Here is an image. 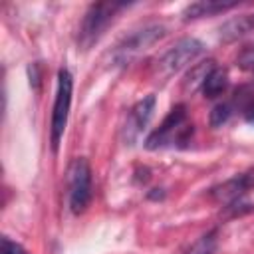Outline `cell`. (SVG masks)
Returning a JSON list of instances; mask_svg holds the SVG:
<instances>
[{
	"label": "cell",
	"instance_id": "9",
	"mask_svg": "<svg viewBox=\"0 0 254 254\" xmlns=\"http://www.w3.org/2000/svg\"><path fill=\"white\" fill-rule=\"evenodd\" d=\"M236 2H216V0H198L189 4L183 10V18L185 20H196V18H204V16H214L220 12H226L230 8H234Z\"/></svg>",
	"mask_w": 254,
	"mask_h": 254
},
{
	"label": "cell",
	"instance_id": "8",
	"mask_svg": "<svg viewBox=\"0 0 254 254\" xmlns=\"http://www.w3.org/2000/svg\"><path fill=\"white\" fill-rule=\"evenodd\" d=\"M254 185V177L252 175H240V177H234L226 183H222L220 187H214L212 189V196L216 200H222V202H232L240 196H244V192Z\"/></svg>",
	"mask_w": 254,
	"mask_h": 254
},
{
	"label": "cell",
	"instance_id": "13",
	"mask_svg": "<svg viewBox=\"0 0 254 254\" xmlns=\"http://www.w3.org/2000/svg\"><path fill=\"white\" fill-rule=\"evenodd\" d=\"M216 244H218L216 230H210V232L202 234V236H200V238L187 250V254H214Z\"/></svg>",
	"mask_w": 254,
	"mask_h": 254
},
{
	"label": "cell",
	"instance_id": "12",
	"mask_svg": "<svg viewBox=\"0 0 254 254\" xmlns=\"http://www.w3.org/2000/svg\"><path fill=\"white\" fill-rule=\"evenodd\" d=\"M212 67H214V62L212 60H206V62H200V64L192 65L190 71L187 73L185 81H183V87L187 91H194L196 87H202V83H204V79H206V75L210 73Z\"/></svg>",
	"mask_w": 254,
	"mask_h": 254
},
{
	"label": "cell",
	"instance_id": "6",
	"mask_svg": "<svg viewBox=\"0 0 254 254\" xmlns=\"http://www.w3.org/2000/svg\"><path fill=\"white\" fill-rule=\"evenodd\" d=\"M71 89H73V77L64 67L58 71V89H56V101H54V111H52V129L50 131H52L54 151H58L60 139L67 125V115H69V105H71Z\"/></svg>",
	"mask_w": 254,
	"mask_h": 254
},
{
	"label": "cell",
	"instance_id": "11",
	"mask_svg": "<svg viewBox=\"0 0 254 254\" xmlns=\"http://www.w3.org/2000/svg\"><path fill=\"white\" fill-rule=\"evenodd\" d=\"M226 87H228V71L224 67L214 65L210 69V73L206 75V79H204L200 89H202L204 97H218V95H222L226 91Z\"/></svg>",
	"mask_w": 254,
	"mask_h": 254
},
{
	"label": "cell",
	"instance_id": "2",
	"mask_svg": "<svg viewBox=\"0 0 254 254\" xmlns=\"http://www.w3.org/2000/svg\"><path fill=\"white\" fill-rule=\"evenodd\" d=\"M165 34H167V28L163 24H147V26L131 32L111 52L113 65H119V67L129 65L133 60H137L141 54H145L153 44H157L161 38H165Z\"/></svg>",
	"mask_w": 254,
	"mask_h": 254
},
{
	"label": "cell",
	"instance_id": "5",
	"mask_svg": "<svg viewBox=\"0 0 254 254\" xmlns=\"http://www.w3.org/2000/svg\"><path fill=\"white\" fill-rule=\"evenodd\" d=\"M204 52V44L196 38H181L179 42H175L159 60L157 69L163 75H173L177 71H181L183 67L190 65L200 54Z\"/></svg>",
	"mask_w": 254,
	"mask_h": 254
},
{
	"label": "cell",
	"instance_id": "3",
	"mask_svg": "<svg viewBox=\"0 0 254 254\" xmlns=\"http://www.w3.org/2000/svg\"><path fill=\"white\" fill-rule=\"evenodd\" d=\"M119 8H123V4H113V2H97L87 8L79 26V36H77V42L83 50H87L91 44L99 40V36L109 26V22L113 20Z\"/></svg>",
	"mask_w": 254,
	"mask_h": 254
},
{
	"label": "cell",
	"instance_id": "14",
	"mask_svg": "<svg viewBox=\"0 0 254 254\" xmlns=\"http://www.w3.org/2000/svg\"><path fill=\"white\" fill-rule=\"evenodd\" d=\"M232 113H234V103L222 101V103H216V105L212 107L208 121H210L212 127H222V125L232 117Z\"/></svg>",
	"mask_w": 254,
	"mask_h": 254
},
{
	"label": "cell",
	"instance_id": "16",
	"mask_svg": "<svg viewBox=\"0 0 254 254\" xmlns=\"http://www.w3.org/2000/svg\"><path fill=\"white\" fill-rule=\"evenodd\" d=\"M0 254H28L18 242L10 240V238H2V248H0Z\"/></svg>",
	"mask_w": 254,
	"mask_h": 254
},
{
	"label": "cell",
	"instance_id": "17",
	"mask_svg": "<svg viewBox=\"0 0 254 254\" xmlns=\"http://www.w3.org/2000/svg\"><path fill=\"white\" fill-rule=\"evenodd\" d=\"M246 121L254 125V101H252V103L246 107Z\"/></svg>",
	"mask_w": 254,
	"mask_h": 254
},
{
	"label": "cell",
	"instance_id": "7",
	"mask_svg": "<svg viewBox=\"0 0 254 254\" xmlns=\"http://www.w3.org/2000/svg\"><path fill=\"white\" fill-rule=\"evenodd\" d=\"M153 111H155V95H147V97L139 99L131 107V111L127 115V121H125V127H123V139H125V143L131 145V143H135L139 139V135L147 127Z\"/></svg>",
	"mask_w": 254,
	"mask_h": 254
},
{
	"label": "cell",
	"instance_id": "1",
	"mask_svg": "<svg viewBox=\"0 0 254 254\" xmlns=\"http://www.w3.org/2000/svg\"><path fill=\"white\" fill-rule=\"evenodd\" d=\"M190 135H192V123H189L187 119V105L179 103L169 111L163 123L145 139V147L155 151L163 147L187 145Z\"/></svg>",
	"mask_w": 254,
	"mask_h": 254
},
{
	"label": "cell",
	"instance_id": "15",
	"mask_svg": "<svg viewBox=\"0 0 254 254\" xmlns=\"http://www.w3.org/2000/svg\"><path fill=\"white\" fill-rule=\"evenodd\" d=\"M238 65L246 71H254V46H244L236 58Z\"/></svg>",
	"mask_w": 254,
	"mask_h": 254
},
{
	"label": "cell",
	"instance_id": "10",
	"mask_svg": "<svg viewBox=\"0 0 254 254\" xmlns=\"http://www.w3.org/2000/svg\"><path fill=\"white\" fill-rule=\"evenodd\" d=\"M248 32H254V14H242V16H236L224 22L220 26V40L232 42V40L242 38Z\"/></svg>",
	"mask_w": 254,
	"mask_h": 254
},
{
	"label": "cell",
	"instance_id": "4",
	"mask_svg": "<svg viewBox=\"0 0 254 254\" xmlns=\"http://www.w3.org/2000/svg\"><path fill=\"white\" fill-rule=\"evenodd\" d=\"M67 185H69V210L73 214L85 212L91 200V169L87 159L77 157L67 169Z\"/></svg>",
	"mask_w": 254,
	"mask_h": 254
}]
</instances>
